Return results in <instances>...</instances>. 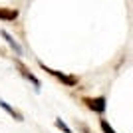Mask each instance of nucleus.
<instances>
[{
  "mask_svg": "<svg viewBox=\"0 0 133 133\" xmlns=\"http://www.w3.org/2000/svg\"><path fill=\"white\" fill-rule=\"evenodd\" d=\"M40 68L44 70L46 74H50L52 78H56V79H60L64 85H68V88H74V85H78V76H72V74H64V72H58V70H52V68H48L44 64V62H40Z\"/></svg>",
  "mask_w": 133,
  "mask_h": 133,
  "instance_id": "f257e3e1",
  "label": "nucleus"
},
{
  "mask_svg": "<svg viewBox=\"0 0 133 133\" xmlns=\"http://www.w3.org/2000/svg\"><path fill=\"white\" fill-rule=\"evenodd\" d=\"M54 125H56V127H58V129H60V131H64V133H74L72 129H70V127H68V125H66V123H64V121H62V119H60V117H58V119H56V121H54Z\"/></svg>",
  "mask_w": 133,
  "mask_h": 133,
  "instance_id": "6e6552de",
  "label": "nucleus"
},
{
  "mask_svg": "<svg viewBox=\"0 0 133 133\" xmlns=\"http://www.w3.org/2000/svg\"><path fill=\"white\" fill-rule=\"evenodd\" d=\"M79 129H82L83 133H91V131H89V127L85 125V123H79Z\"/></svg>",
  "mask_w": 133,
  "mask_h": 133,
  "instance_id": "1a4fd4ad",
  "label": "nucleus"
},
{
  "mask_svg": "<svg viewBox=\"0 0 133 133\" xmlns=\"http://www.w3.org/2000/svg\"><path fill=\"white\" fill-rule=\"evenodd\" d=\"M82 103L88 107L89 111H94L97 115H103L107 109V99L103 95H97V97H82Z\"/></svg>",
  "mask_w": 133,
  "mask_h": 133,
  "instance_id": "f03ea898",
  "label": "nucleus"
},
{
  "mask_svg": "<svg viewBox=\"0 0 133 133\" xmlns=\"http://www.w3.org/2000/svg\"><path fill=\"white\" fill-rule=\"evenodd\" d=\"M99 127H101V131H103V133H117L115 129L109 125V121H107V119H103V117L99 119Z\"/></svg>",
  "mask_w": 133,
  "mask_h": 133,
  "instance_id": "0eeeda50",
  "label": "nucleus"
},
{
  "mask_svg": "<svg viewBox=\"0 0 133 133\" xmlns=\"http://www.w3.org/2000/svg\"><path fill=\"white\" fill-rule=\"evenodd\" d=\"M20 16V12L16 8H0V20H4V22H14L18 20Z\"/></svg>",
  "mask_w": 133,
  "mask_h": 133,
  "instance_id": "39448f33",
  "label": "nucleus"
},
{
  "mask_svg": "<svg viewBox=\"0 0 133 133\" xmlns=\"http://www.w3.org/2000/svg\"><path fill=\"white\" fill-rule=\"evenodd\" d=\"M14 64H16V68H18V72H20V76H22V78H26V79H28L30 83H32V85H34L36 89H40V88H42V82H40V79L36 78V76H34V74L30 72V70H28V68L24 66V64H22L20 60H18V58L14 60Z\"/></svg>",
  "mask_w": 133,
  "mask_h": 133,
  "instance_id": "7ed1b4c3",
  "label": "nucleus"
},
{
  "mask_svg": "<svg viewBox=\"0 0 133 133\" xmlns=\"http://www.w3.org/2000/svg\"><path fill=\"white\" fill-rule=\"evenodd\" d=\"M0 107H2V109H4V111H6V113H8L10 117H14L16 121H24V115H22V113H20V111H16L12 105H8V103H6L4 99H0Z\"/></svg>",
  "mask_w": 133,
  "mask_h": 133,
  "instance_id": "423d86ee",
  "label": "nucleus"
},
{
  "mask_svg": "<svg viewBox=\"0 0 133 133\" xmlns=\"http://www.w3.org/2000/svg\"><path fill=\"white\" fill-rule=\"evenodd\" d=\"M0 36H2V38L6 40V44H8V46L12 48V50H14V54H16V56H22V54H24L22 46H20V44L16 42V40H14V36H12L10 32H6V30H0Z\"/></svg>",
  "mask_w": 133,
  "mask_h": 133,
  "instance_id": "20e7f679",
  "label": "nucleus"
}]
</instances>
